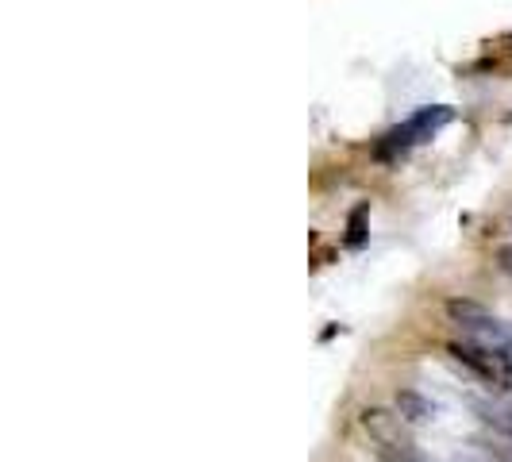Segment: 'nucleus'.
Here are the masks:
<instances>
[{"label": "nucleus", "mask_w": 512, "mask_h": 462, "mask_svg": "<svg viewBox=\"0 0 512 462\" xmlns=\"http://www.w3.org/2000/svg\"><path fill=\"white\" fill-rule=\"evenodd\" d=\"M486 451H489V455H497L501 462H512V439H505V436L493 439V443H489Z\"/></svg>", "instance_id": "423d86ee"}, {"label": "nucleus", "mask_w": 512, "mask_h": 462, "mask_svg": "<svg viewBox=\"0 0 512 462\" xmlns=\"http://www.w3.org/2000/svg\"><path fill=\"white\" fill-rule=\"evenodd\" d=\"M451 108L447 104H436V108H420L416 116H409L401 128H393L385 135L382 143H378V158H397V154H405L409 147L416 143H424V139H432L443 124H451Z\"/></svg>", "instance_id": "f257e3e1"}, {"label": "nucleus", "mask_w": 512, "mask_h": 462, "mask_svg": "<svg viewBox=\"0 0 512 462\" xmlns=\"http://www.w3.org/2000/svg\"><path fill=\"white\" fill-rule=\"evenodd\" d=\"M474 409L482 412V420H486L497 436L512 439V401H478Z\"/></svg>", "instance_id": "20e7f679"}, {"label": "nucleus", "mask_w": 512, "mask_h": 462, "mask_svg": "<svg viewBox=\"0 0 512 462\" xmlns=\"http://www.w3.org/2000/svg\"><path fill=\"white\" fill-rule=\"evenodd\" d=\"M397 412H401L409 424H424V420H432V416H436V405H432V401H424L420 393L405 389V393L397 397Z\"/></svg>", "instance_id": "39448f33"}, {"label": "nucleus", "mask_w": 512, "mask_h": 462, "mask_svg": "<svg viewBox=\"0 0 512 462\" xmlns=\"http://www.w3.org/2000/svg\"><path fill=\"white\" fill-rule=\"evenodd\" d=\"M451 462H501L497 455H489V451H459Z\"/></svg>", "instance_id": "0eeeda50"}, {"label": "nucleus", "mask_w": 512, "mask_h": 462, "mask_svg": "<svg viewBox=\"0 0 512 462\" xmlns=\"http://www.w3.org/2000/svg\"><path fill=\"white\" fill-rule=\"evenodd\" d=\"M385 462H432L428 455H420V447H409V451H397V455H389Z\"/></svg>", "instance_id": "6e6552de"}, {"label": "nucleus", "mask_w": 512, "mask_h": 462, "mask_svg": "<svg viewBox=\"0 0 512 462\" xmlns=\"http://www.w3.org/2000/svg\"><path fill=\"white\" fill-rule=\"evenodd\" d=\"M362 424H366V432L374 436V443H378V451H382V459H389V455H397V451H409V447H416L409 439V432H405V416L401 412H389V409H366L362 412Z\"/></svg>", "instance_id": "7ed1b4c3"}, {"label": "nucleus", "mask_w": 512, "mask_h": 462, "mask_svg": "<svg viewBox=\"0 0 512 462\" xmlns=\"http://www.w3.org/2000/svg\"><path fill=\"white\" fill-rule=\"evenodd\" d=\"M362 212H366V208H359L355 220H351V247H359L362 243Z\"/></svg>", "instance_id": "1a4fd4ad"}, {"label": "nucleus", "mask_w": 512, "mask_h": 462, "mask_svg": "<svg viewBox=\"0 0 512 462\" xmlns=\"http://www.w3.org/2000/svg\"><path fill=\"white\" fill-rule=\"evenodd\" d=\"M451 355L470 370L478 374L486 385H497V389H509L512 385V355H501V351H489V347H478V343H451Z\"/></svg>", "instance_id": "f03ea898"}]
</instances>
